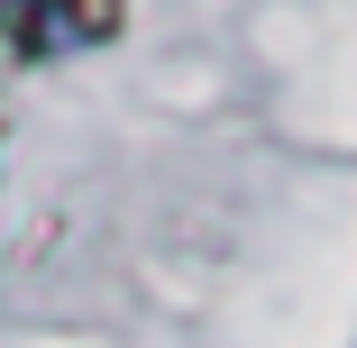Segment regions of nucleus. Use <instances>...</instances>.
Segmentation results:
<instances>
[{"instance_id": "1", "label": "nucleus", "mask_w": 357, "mask_h": 348, "mask_svg": "<svg viewBox=\"0 0 357 348\" xmlns=\"http://www.w3.org/2000/svg\"><path fill=\"white\" fill-rule=\"evenodd\" d=\"M0 28H10L19 55L110 46V37H119V0H0Z\"/></svg>"}]
</instances>
